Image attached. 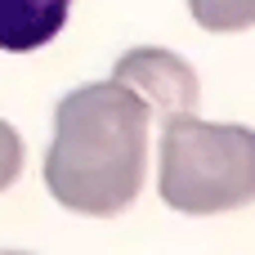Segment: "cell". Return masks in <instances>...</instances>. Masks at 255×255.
Segmentation results:
<instances>
[{"instance_id": "2", "label": "cell", "mask_w": 255, "mask_h": 255, "mask_svg": "<svg viewBox=\"0 0 255 255\" xmlns=\"http://www.w3.org/2000/svg\"><path fill=\"white\" fill-rule=\"evenodd\" d=\"M157 193L179 215H224L255 202V130L179 117L161 130Z\"/></svg>"}, {"instance_id": "5", "label": "cell", "mask_w": 255, "mask_h": 255, "mask_svg": "<svg viewBox=\"0 0 255 255\" xmlns=\"http://www.w3.org/2000/svg\"><path fill=\"white\" fill-rule=\"evenodd\" d=\"M197 27L206 31H247L255 27V0H188Z\"/></svg>"}, {"instance_id": "6", "label": "cell", "mask_w": 255, "mask_h": 255, "mask_svg": "<svg viewBox=\"0 0 255 255\" xmlns=\"http://www.w3.org/2000/svg\"><path fill=\"white\" fill-rule=\"evenodd\" d=\"M18 175H22V139H18V130L0 117V193H4Z\"/></svg>"}, {"instance_id": "3", "label": "cell", "mask_w": 255, "mask_h": 255, "mask_svg": "<svg viewBox=\"0 0 255 255\" xmlns=\"http://www.w3.org/2000/svg\"><path fill=\"white\" fill-rule=\"evenodd\" d=\"M112 81L130 85L143 108L152 117L166 121H179V117H193L197 103H202V90H197V72L170 54V49H157V45H139V49H126L112 67Z\"/></svg>"}, {"instance_id": "1", "label": "cell", "mask_w": 255, "mask_h": 255, "mask_svg": "<svg viewBox=\"0 0 255 255\" xmlns=\"http://www.w3.org/2000/svg\"><path fill=\"white\" fill-rule=\"evenodd\" d=\"M143 99L121 81H94L72 90L54 112V139L45 152V188L76 215H121L148 170Z\"/></svg>"}, {"instance_id": "4", "label": "cell", "mask_w": 255, "mask_h": 255, "mask_svg": "<svg viewBox=\"0 0 255 255\" xmlns=\"http://www.w3.org/2000/svg\"><path fill=\"white\" fill-rule=\"evenodd\" d=\"M72 0H0V49L31 54L45 49L67 27Z\"/></svg>"}]
</instances>
